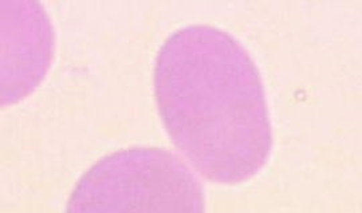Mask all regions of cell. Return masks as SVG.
I'll return each mask as SVG.
<instances>
[{
    "label": "cell",
    "mask_w": 362,
    "mask_h": 213,
    "mask_svg": "<svg viewBox=\"0 0 362 213\" xmlns=\"http://www.w3.org/2000/svg\"><path fill=\"white\" fill-rule=\"evenodd\" d=\"M6 1V0H4ZM3 22L8 23V50H3V107L13 105L33 92L52 62L54 31L46 11L37 1H6Z\"/></svg>",
    "instance_id": "3957f363"
},
{
    "label": "cell",
    "mask_w": 362,
    "mask_h": 213,
    "mask_svg": "<svg viewBox=\"0 0 362 213\" xmlns=\"http://www.w3.org/2000/svg\"><path fill=\"white\" fill-rule=\"evenodd\" d=\"M155 97L173 145L208 181L246 183L274 145L262 75L246 47L209 25L176 30L156 56Z\"/></svg>",
    "instance_id": "6da1fadb"
},
{
    "label": "cell",
    "mask_w": 362,
    "mask_h": 213,
    "mask_svg": "<svg viewBox=\"0 0 362 213\" xmlns=\"http://www.w3.org/2000/svg\"><path fill=\"white\" fill-rule=\"evenodd\" d=\"M66 213H206L203 185L168 149L113 152L82 174Z\"/></svg>",
    "instance_id": "7a4b0ae2"
}]
</instances>
